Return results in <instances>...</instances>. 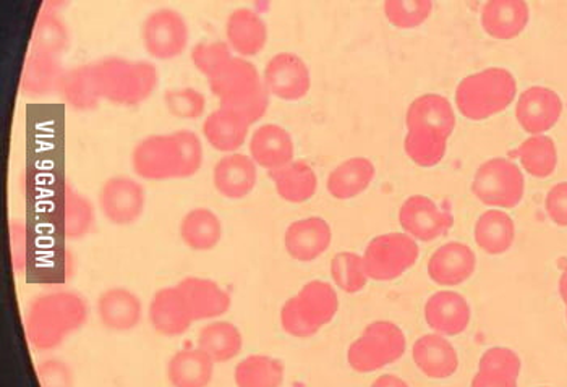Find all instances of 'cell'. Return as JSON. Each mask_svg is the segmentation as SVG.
<instances>
[{"label":"cell","mask_w":567,"mask_h":387,"mask_svg":"<svg viewBox=\"0 0 567 387\" xmlns=\"http://www.w3.org/2000/svg\"><path fill=\"white\" fill-rule=\"evenodd\" d=\"M203 160L202 138L192 130L150 135L132 151L133 172L150 182L190 179L202 169Z\"/></svg>","instance_id":"1"},{"label":"cell","mask_w":567,"mask_h":387,"mask_svg":"<svg viewBox=\"0 0 567 387\" xmlns=\"http://www.w3.org/2000/svg\"><path fill=\"white\" fill-rule=\"evenodd\" d=\"M90 318L85 296L72 289H52L34 296L24 312L28 344L38 352L61 347Z\"/></svg>","instance_id":"2"},{"label":"cell","mask_w":567,"mask_h":387,"mask_svg":"<svg viewBox=\"0 0 567 387\" xmlns=\"http://www.w3.org/2000/svg\"><path fill=\"white\" fill-rule=\"evenodd\" d=\"M456 124L454 106L446 96L429 93L415 97L405 114V155L419 167L437 166L446 156Z\"/></svg>","instance_id":"3"},{"label":"cell","mask_w":567,"mask_h":387,"mask_svg":"<svg viewBox=\"0 0 567 387\" xmlns=\"http://www.w3.org/2000/svg\"><path fill=\"white\" fill-rule=\"evenodd\" d=\"M209 88L219 101V107L234 111L247 118L251 125L257 124L268 113L269 93L262 75L250 59L233 55L208 79Z\"/></svg>","instance_id":"4"},{"label":"cell","mask_w":567,"mask_h":387,"mask_svg":"<svg viewBox=\"0 0 567 387\" xmlns=\"http://www.w3.org/2000/svg\"><path fill=\"white\" fill-rule=\"evenodd\" d=\"M516 97V76L509 70L489 67L461 80L456 107L467 121L483 122L504 113Z\"/></svg>","instance_id":"5"},{"label":"cell","mask_w":567,"mask_h":387,"mask_svg":"<svg viewBox=\"0 0 567 387\" xmlns=\"http://www.w3.org/2000/svg\"><path fill=\"white\" fill-rule=\"evenodd\" d=\"M103 101L114 106L135 107L148 101L159 85V73L148 61L111 57L94 62Z\"/></svg>","instance_id":"6"},{"label":"cell","mask_w":567,"mask_h":387,"mask_svg":"<svg viewBox=\"0 0 567 387\" xmlns=\"http://www.w3.org/2000/svg\"><path fill=\"white\" fill-rule=\"evenodd\" d=\"M339 296L334 285L310 281L282 305L281 326L289 336L307 339L336 318Z\"/></svg>","instance_id":"7"},{"label":"cell","mask_w":567,"mask_h":387,"mask_svg":"<svg viewBox=\"0 0 567 387\" xmlns=\"http://www.w3.org/2000/svg\"><path fill=\"white\" fill-rule=\"evenodd\" d=\"M408 348L404 331L393 321H373L350 344L348 362L357 373H373L404 357Z\"/></svg>","instance_id":"8"},{"label":"cell","mask_w":567,"mask_h":387,"mask_svg":"<svg viewBox=\"0 0 567 387\" xmlns=\"http://www.w3.org/2000/svg\"><path fill=\"white\" fill-rule=\"evenodd\" d=\"M472 191L481 203L489 208H516L524 200L523 170L506 158L486 160L475 172Z\"/></svg>","instance_id":"9"},{"label":"cell","mask_w":567,"mask_h":387,"mask_svg":"<svg viewBox=\"0 0 567 387\" xmlns=\"http://www.w3.org/2000/svg\"><path fill=\"white\" fill-rule=\"evenodd\" d=\"M419 243L405 232L383 233L374 237L363 253L367 274L378 282L401 278L419 261Z\"/></svg>","instance_id":"10"},{"label":"cell","mask_w":567,"mask_h":387,"mask_svg":"<svg viewBox=\"0 0 567 387\" xmlns=\"http://www.w3.org/2000/svg\"><path fill=\"white\" fill-rule=\"evenodd\" d=\"M142 43L154 61H174L187 51L190 28L178 10L163 7L153 10L143 22Z\"/></svg>","instance_id":"11"},{"label":"cell","mask_w":567,"mask_h":387,"mask_svg":"<svg viewBox=\"0 0 567 387\" xmlns=\"http://www.w3.org/2000/svg\"><path fill=\"white\" fill-rule=\"evenodd\" d=\"M97 206L112 226L127 228L145 215V187L131 176L110 177L97 195Z\"/></svg>","instance_id":"12"},{"label":"cell","mask_w":567,"mask_h":387,"mask_svg":"<svg viewBox=\"0 0 567 387\" xmlns=\"http://www.w3.org/2000/svg\"><path fill=\"white\" fill-rule=\"evenodd\" d=\"M399 224L412 239L433 242L450 232L454 216L450 208L437 205L432 198L414 195L399 209Z\"/></svg>","instance_id":"13"},{"label":"cell","mask_w":567,"mask_h":387,"mask_svg":"<svg viewBox=\"0 0 567 387\" xmlns=\"http://www.w3.org/2000/svg\"><path fill=\"white\" fill-rule=\"evenodd\" d=\"M262 82L269 96L296 103L303 100L311 90V72L307 62L293 52L272 55L262 70Z\"/></svg>","instance_id":"14"},{"label":"cell","mask_w":567,"mask_h":387,"mask_svg":"<svg viewBox=\"0 0 567 387\" xmlns=\"http://www.w3.org/2000/svg\"><path fill=\"white\" fill-rule=\"evenodd\" d=\"M563 100L555 90L530 86L520 94L516 104V118L528 135H545L561 118Z\"/></svg>","instance_id":"15"},{"label":"cell","mask_w":567,"mask_h":387,"mask_svg":"<svg viewBox=\"0 0 567 387\" xmlns=\"http://www.w3.org/2000/svg\"><path fill=\"white\" fill-rule=\"evenodd\" d=\"M332 242V229L320 216L292 222L284 236V247L290 258L300 263H311L323 257Z\"/></svg>","instance_id":"16"},{"label":"cell","mask_w":567,"mask_h":387,"mask_svg":"<svg viewBox=\"0 0 567 387\" xmlns=\"http://www.w3.org/2000/svg\"><path fill=\"white\" fill-rule=\"evenodd\" d=\"M258 184V166L250 155H224L213 169V185L227 200H244Z\"/></svg>","instance_id":"17"},{"label":"cell","mask_w":567,"mask_h":387,"mask_svg":"<svg viewBox=\"0 0 567 387\" xmlns=\"http://www.w3.org/2000/svg\"><path fill=\"white\" fill-rule=\"evenodd\" d=\"M177 287L184 295L194 321L219 320L233 306L229 292L224 291L213 279L190 275V278L182 279Z\"/></svg>","instance_id":"18"},{"label":"cell","mask_w":567,"mask_h":387,"mask_svg":"<svg viewBox=\"0 0 567 387\" xmlns=\"http://www.w3.org/2000/svg\"><path fill=\"white\" fill-rule=\"evenodd\" d=\"M268 38V24L257 10L240 7L227 17L226 43L239 57L251 59L260 54Z\"/></svg>","instance_id":"19"},{"label":"cell","mask_w":567,"mask_h":387,"mask_svg":"<svg viewBox=\"0 0 567 387\" xmlns=\"http://www.w3.org/2000/svg\"><path fill=\"white\" fill-rule=\"evenodd\" d=\"M97 318L112 333H131L143 320V303L131 289H106L96 302Z\"/></svg>","instance_id":"20"},{"label":"cell","mask_w":567,"mask_h":387,"mask_svg":"<svg viewBox=\"0 0 567 387\" xmlns=\"http://www.w3.org/2000/svg\"><path fill=\"white\" fill-rule=\"evenodd\" d=\"M251 159L261 169L272 172L281 169L296 158V143L292 135L278 124L260 125L248 142Z\"/></svg>","instance_id":"21"},{"label":"cell","mask_w":567,"mask_h":387,"mask_svg":"<svg viewBox=\"0 0 567 387\" xmlns=\"http://www.w3.org/2000/svg\"><path fill=\"white\" fill-rule=\"evenodd\" d=\"M148 318L153 330L164 337L182 336L195 323L177 285L161 289L154 294L150 303Z\"/></svg>","instance_id":"22"},{"label":"cell","mask_w":567,"mask_h":387,"mask_svg":"<svg viewBox=\"0 0 567 387\" xmlns=\"http://www.w3.org/2000/svg\"><path fill=\"white\" fill-rule=\"evenodd\" d=\"M477 268V257L471 247L462 242L444 243L432 254L429 261V275L437 285L464 284Z\"/></svg>","instance_id":"23"},{"label":"cell","mask_w":567,"mask_h":387,"mask_svg":"<svg viewBox=\"0 0 567 387\" xmlns=\"http://www.w3.org/2000/svg\"><path fill=\"white\" fill-rule=\"evenodd\" d=\"M471 305L464 295L454 291H440L425 303V321L443 336H458L471 324Z\"/></svg>","instance_id":"24"},{"label":"cell","mask_w":567,"mask_h":387,"mask_svg":"<svg viewBox=\"0 0 567 387\" xmlns=\"http://www.w3.org/2000/svg\"><path fill=\"white\" fill-rule=\"evenodd\" d=\"M530 22L527 0H486L482 10V28L498 41L516 40Z\"/></svg>","instance_id":"25"},{"label":"cell","mask_w":567,"mask_h":387,"mask_svg":"<svg viewBox=\"0 0 567 387\" xmlns=\"http://www.w3.org/2000/svg\"><path fill=\"white\" fill-rule=\"evenodd\" d=\"M251 124L234 111L219 107L206 115L203 122V137L216 151L223 155L239 153L250 138Z\"/></svg>","instance_id":"26"},{"label":"cell","mask_w":567,"mask_h":387,"mask_svg":"<svg viewBox=\"0 0 567 387\" xmlns=\"http://www.w3.org/2000/svg\"><path fill=\"white\" fill-rule=\"evenodd\" d=\"M64 75L59 57L31 51L24 61L20 92L30 100H43L61 92Z\"/></svg>","instance_id":"27"},{"label":"cell","mask_w":567,"mask_h":387,"mask_svg":"<svg viewBox=\"0 0 567 387\" xmlns=\"http://www.w3.org/2000/svg\"><path fill=\"white\" fill-rule=\"evenodd\" d=\"M412 358L423 375L432 379H446L458 368L454 345L443 334H426L415 342Z\"/></svg>","instance_id":"28"},{"label":"cell","mask_w":567,"mask_h":387,"mask_svg":"<svg viewBox=\"0 0 567 387\" xmlns=\"http://www.w3.org/2000/svg\"><path fill=\"white\" fill-rule=\"evenodd\" d=\"M374 176H377L374 164L369 158L355 156V158L346 159L331 170L327 188L334 200H353L369 190Z\"/></svg>","instance_id":"29"},{"label":"cell","mask_w":567,"mask_h":387,"mask_svg":"<svg viewBox=\"0 0 567 387\" xmlns=\"http://www.w3.org/2000/svg\"><path fill=\"white\" fill-rule=\"evenodd\" d=\"M279 198L287 203L302 205L317 195L318 176L306 160H296L269 172Z\"/></svg>","instance_id":"30"},{"label":"cell","mask_w":567,"mask_h":387,"mask_svg":"<svg viewBox=\"0 0 567 387\" xmlns=\"http://www.w3.org/2000/svg\"><path fill=\"white\" fill-rule=\"evenodd\" d=\"M215 366L202 348H184L167 364V379L173 387H208L215 376Z\"/></svg>","instance_id":"31"},{"label":"cell","mask_w":567,"mask_h":387,"mask_svg":"<svg viewBox=\"0 0 567 387\" xmlns=\"http://www.w3.org/2000/svg\"><path fill=\"white\" fill-rule=\"evenodd\" d=\"M62 100L66 106L79 113H90L103 103L100 80H97L94 64L80 65V67L65 70L61 85Z\"/></svg>","instance_id":"32"},{"label":"cell","mask_w":567,"mask_h":387,"mask_svg":"<svg viewBox=\"0 0 567 387\" xmlns=\"http://www.w3.org/2000/svg\"><path fill=\"white\" fill-rule=\"evenodd\" d=\"M223 222L215 211L209 208H195L188 211L182 219L181 233L182 242L192 251L215 250L223 239Z\"/></svg>","instance_id":"33"},{"label":"cell","mask_w":567,"mask_h":387,"mask_svg":"<svg viewBox=\"0 0 567 387\" xmlns=\"http://www.w3.org/2000/svg\"><path fill=\"white\" fill-rule=\"evenodd\" d=\"M96 224V208L85 195L65 182L62 188V233L70 242L85 239Z\"/></svg>","instance_id":"34"},{"label":"cell","mask_w":567,"mask_h":387,"mask_svg":"<svg viewBox=\"0 0 567 387\" xmlns=\"http://www.w3.org/2000/svg\"><path fill=\"white\" fill-rule=\"evenodd\" d=\"M197 347L213 358L215 364H226L244 351V336L230 321L215 320L199 330Z\"/></svg>","instance_id":"35"},{"label":"cell","mask_w":567,"mask_h":387,"mask_svg":"<svg viewBox=\"0 0 567 387\" xmlns=\"http://www.w3.org/2000/svg\"><path fill=\"white\" fill-rule=\"evenodd\" d=\"M475 243L485 253L503 254L511 250L516 239V224L503 209H488L475 222Z\"/></svg>","instance_id":"36"},{"label":"cell","mask_w":567,"mask_h":387,"mask_svg":"<svg viewBox=\"0 0 567 387\" xmlns=\"http://www.w3.org/2000/svg\"><path fill=\"white\" fill-rule=\"evenodd\" d=\"M286 366L269 355H250L237 364L234 381L237 387H281Z\"/></svg>","instance_id":"37"},{"label":"cell","mask_w":567,"mask_h":387,"mask_svg":"<svg viewBox=\"0 0 567 387\" xmlns=\"http://www.w3.org/2000/svg\"><path fill=\"white\" fill-rule=\"evenodd\" d=\"M517 156L525 172L537 179L553 176L558 166V149L553 138L546 135H530L517 148Z\"/></svg>","instance_id":"38"},{"label":"cell","mask_w":567,"mask_h":387,"mask_svg":"<svg viewBox=\"0 0 567 387\" xmlns=\"http://www.w3.org/2000/svg\"><path fill=\"white\" fill-rule=\"evenodd\" d=\"M69 46L70 31L61 13H40L31 34V51L61 57Z\"/></svg>","instance_id":"39"},{"label":"cell","mask_w":567,"mask_h":387,"mask_svg":"<svg viewBox=\"0 0 567 387\" xmlns=\"http://www.w3.org/2000/svg\"><path fill=\"white\" fill-rule=\"evenodd\" d=\"M331 278L336 287L346 294H359L369 284L363 257L353 251H341L331 261Z\"/></svg>","instance_id":"40"},{"label":"cell","mask_w":567,"mask_h":387,"mask_svg":"<svg viewBox=\"0 0 567 387\" xmlns=\"http://www.w3.org/2000/svg\"><path fill=\"white\" fill-rule=\"evenodd\" d=\"M432 13L433 0H384V17L398 30H415Z\"/></svg>","instance_id":"41"},{"label":"cell","mask_w":567,"mask_h":387,"mask_svg":"<svg viewBox=\"0 0 567 387\" xmlns=\"http://www.w3.org/2000/svg\"><path fill=\"white\" fill-rule=\"evenodd\" d=\"M167 113L181 121H198L205 115L206 97L197 88H173L164 94Z\"/></svg>","instance_id":"42"},{"label":"cell","mask_w":567,"mask_h":387,"mask_svg":"<svg viewBox=\"0 0 567 387\" xmlns=\"http://www.w3.org/2000/svg\"><path fill=\"white\" fill-rule=\"evenodd\" d=\"M233 55L236 54L226 41H209V43H199L194 48L192 61L202 75L212 79Z\"/></svg>","instance_id":"43"},{"label":"cell","mask_w":567,"mask_h":387,"mask_svg":"<svg viewBox=\"0 0 567 387\" xmlns=\"http://www.w3.org/2000/svg\"><path fill=\"white\" fill-rule=\"evenodd\" d=\"M10 258L17 274H24L30 263V230L22 219H13L9 224Z\"/></svg>","instance_id":"44"},{"label":"cell","mask_w":567,"mask_h":387,"mask_svg":"<svg viewBox=\"0 0 567 387\" xmlns=\"http://www.w3.org/2000/svg\"><path fill=\"white\" fill-rule=\"evenodd\" d=\"M478 369H486V372L506 373V375L514 376L519 379L520 369H523V362L516 352L507 347H492L482 355Z\"/></svg>","instance_id":"45"},{"label":"cell","mask_w":567,"mask_h":387,"mask_svg":"<svg viewBox=\"0 0 567 387\" xmlns=\"http://www.w3.org/2000/svg\"><path fill=\"white\" fill-rule=\"evenodd\" d=\"M38 381L41 387H73L75 375L66 362L61 358H48L37 366Z\"/></svg>","instance_id":"46"},{"label":"cell","mask_w":567,"mask_h":387,"mask_svg":"<svg viewBox=\"0 0 567 387\" xmlns=\"http://www.w3.org/2000/svg\"><path fill=\"white\" fill-rule=\"evenodd\" d=\"M546 212L556 226L567 228V182L555 185L546 195Z\"/></svg>","instance_id":"47"},{"label":"cell","mask_w":567,"mask_h":387,"mask_svg":"<svg viewBox=\"0 0 567 387\" xmlns=\"http://www.w3.org/2000/svg\"><path fill=\"white\" fill-rule=\"evenodd\" d=\"M471 387H517V378L499 372H486L478 369L472 379Z\"/></svg>","instance_id":"48"},{"label":"cell","mask_w":567,"mask_h":387,"mask_svg":"<svg viewBox=\"0 0 567 387\" xmlns=\"http://www.w3.org/2000/svg\"><path fill=\"white\" fill-rule=\"evenodd\" d=\"M370 387H411L404 379L395 375H383L374 379L373 385Z\"/></svg>","instance_id":"49"},{"label":"cell","mask_w":567,"mask_h":387,"mask_svg":"<svg viewBox=\"0 0 567 387\" xmlns=\"http://www.w3.org/2000/svg\"><path fill=\"white\" fill-rule=\"evenodd\" d=\"M70 0H44L41 13H61L69 6Z\"/></svg>","instance_id":"50"},{"label":"cell","mask_w":567,"mask_h":387,"mask_svg":"<svg viewBox=\"0 0 567 387\" xmlns=\"http://www.w3.org/2000/svg\"><path fill=\"white\" fill-rule=\"evenodd\" d=\"M559 295H561L563 302L567 303V270L559 279Z\"/></svg>","instance_id":"51"},{"label":"cell","mask_w":567,"mask_h":387,"mask_svg":"<svg viewBox=\"0 0 567 387\" xmlns=\"http://www.w3.org/2000/svg\"><path fill=\"white\" fill-rule=\"evenodd\" d=\"M566 308H567V303H566ZM566 316H567V313H566Z\"/></svg>","instance_id":"52"},{"label":"cell","mask_w":567,"mask_h":387,"mask_svg":"<svg viewBox=\"0 0 567 387\" xmlns=\"http://www.w3.org/2000/svg\"><path fill=\"white\" fill-rule=\"evenodd\" d=\"M542 387H545V386H542Z\"/></svg>","instance_id":"53"}]
</instances>
